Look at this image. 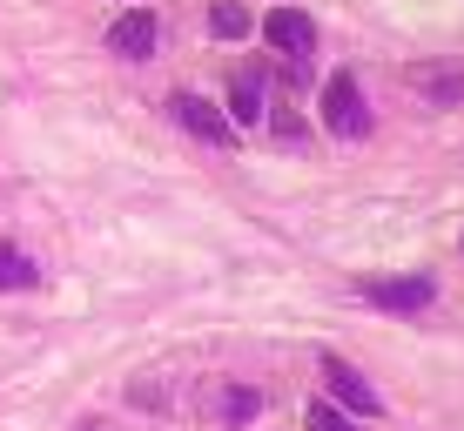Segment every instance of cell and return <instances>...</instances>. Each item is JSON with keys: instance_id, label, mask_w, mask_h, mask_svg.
Here are the masks:
<instances>
[{"instance_id": "cell-11", "label": "cell", "mask_w": 464, "mask_h": 431, "mask_svg": "<svg viewBox=\"0 0 464 431\" xmlns=\"http://www.w3.org/2000/svg\"><path fill=\"white\" fill-rule=\"evenodd\" d=\"M303 431H357V425H350L343 405H324V397H316V405L303 411Z\"/></svg>"}, {"instance_id": "cell-12", "label": "cell", "mask_w": 464, "mask_h": 431, "mask_svg": "<svg viewBox=\"0 0 464 431\" xmlns=\"http://www.w3.org/2000/svg\"><path fill=\"white\" fill-rule=\"evenodd\" d=\"M256 411H263V397H256V391H229V425H249Z\"/></svg>"}, {"instance_id": "cell-9", "label": "cell", "mask_w": 464, "mask_h": 431, "mask_svg": "<svg viewBox=\"0 0 464 431\" xmlns=\"http://www.w3.org/2000/svg\"><path fill=\"white\" fill-rule=\"evenodd\" d=\"M229 102H236V129H256V122H263V82H256V74H236Z\"/></svg>"}, {"instance_id": "cell-3", "label": "cell", "mask_w": 464, "mask_h": 431, "mask_svg": "<svg viewBox=\"0 0 464 431\" xmlns=\"http://www.w3.org/2000/svg\"><path fill=\"white\" fill-rule=\"evenodd\" d=\"M263 41L276 47V54H310L316 47V21L303 7H269L263 14Z\"/></svg>"}, {"instance_id": "cell-5", "label": "cell", "mask_w": 464, "mask_h": 431, "mask_svg": "<svg viewBox=\"0 0 464 431\" xmlns=\"http://www.w3.org/2000/svg\"><path fill=\"white\" fill-rule=\"evenodd\" d=\"M324 385H330V397H337L343 411H357V418H377V411H383L377 391L363 385V371H350L343 358H324Z\"/></svg>"}, {"instance_id": "cell-4", "label": "cell", "mask_w": 464, "mask_h": 431, "mask_svg": "<svg viewBox=\"0 0 464 431\" xmlns=\"http://www.w3.org/2000/svg\"><path fill=\"white\" fill-rule=\"evenodd\" d=\"M430 297H438L430 277H377V283H363V303H377V310H424Z\"/></svg>"}, {"instance_id": "cell-10", "label": "cell", "mask_w": 464, "mask_h": 431, "mask_svg": "<svg viewBox=\"0 0 464 431\" xmlns=\"http://www.w3.org/2000/svg\"><path fill=\"white\" fill-rule=\"evenodd\" d=\"M209 27H216L222 41H243V34H249V14L236 7V0H216V7H209Z\"/></svg>"}, {"instance_id": "cell-6", "label": "cell", "mask_w": 464, "mask_h": 431, "mask_svg": "<svg viewBox=\"0 0 464 431\" xmlns=\"http://www.w3.org/2000/svg\"><path fill=\"white\" fill-rule=\"evenodd\" d=\"M108 47H115L121 61H141L155 47V14H121V21L108 27Z\"/></svg>"}, {"instance_id": "cell-8", "label": "cell", "mask_w": 464, "mask_h": 431, "mask_svg": "<svg viewBox=\"0 0 464 431\" xmlns=\"http://www.w3.org/2000/svg\"><path fill=\"white\" fill-rule=\"evenodd\" d=\"M411 88L430 94L438 108H451L458 94H464V74H458V68H418V74H411Z\"/></svg>"}, {"instance_id": "cell-1", "label": "cell", "mask_w": 464, "mask_h": 431, "mask_svg": "<svg viewBox=\"0 0 464 431\" xmlns=\"http://www.w3.org/2000/svg\"><path fill=\"white\" fill-rule=\"evenodd\" d=\"M324 122H330V135H343V142L371 129V108H363L357 74H330L324 82Z\"/></svg>"}, {"instance_id": "cell-7", "label": "cell", "mask_w": 464, "mask_h": 431, "mask_svg": "<svg viewBox=\"0 0 464 431\" xmlns=\"http://www.w3.org/2000/svg\"><path fill=\"white\" fill-rule=\"evenodd\" d=\"M0 290H41V263L14 243H0Z\"/></svg>"}, {"instance_id": "cell-2", "label": "cell", "mask_w": 464, "mask_h": 431, "mask_svg": "<svg viewBox=\"0 0 464 431\" xmlns=\"http://www.w3.org/2000/svg\"><path fill=\"white\" fill-rule=\"evenodd\" d=\"M169 108H175V122H182L188 135H202L209 149H236V122L222 115L216 102H202V94H175Z\"/></svg>"}]
</instances>
